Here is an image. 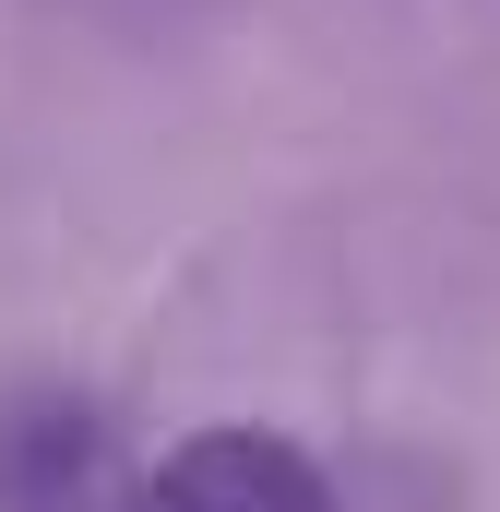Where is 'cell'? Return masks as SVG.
<instances>
[{"label": "cell", "instance_id": "7a4b0ae2", "mask_svg": "<svg viewBox=\"0 0 500 512\" xmlns=\"http://www.w3.org/2000/svg\"><path fill=\"white\" fill-rule=\"evenodd\" d=\"M96 489V417L72 393H12L0 405V512H72Z\"/></svg>", "mask_w": 500, "mask_h": 512}, {"label": "cell", "instance_id": "6da1fadb", "mask_svg": "<svg viewBox=\"0 0 500 512\" xmlns=\"http://www.w3.org/2000/svg\"><path fill=\"white\" fill-rule=\"evenodd\" d=\"M143 512H334V477H322L286 429L215 417V429H179V441L155 453Z\"/></svg>", "mask_w": 500, "mask_h": 512}]
</instances>
